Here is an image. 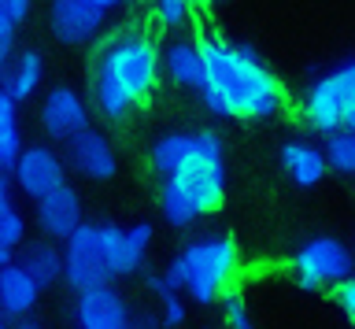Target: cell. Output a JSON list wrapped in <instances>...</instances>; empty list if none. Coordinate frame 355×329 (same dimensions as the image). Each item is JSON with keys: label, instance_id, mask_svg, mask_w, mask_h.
Returning <instances> with one entry per match:
<instances>
[{"label": "cell", "instance_id": "ba28073f", "mask_svg": "<svg viewBox=\"0 0 355 329\" xmlns=\"http://www.w3.org/2000/svg\"><path fill=\"white\" fill-rule=\"evenodd\" d=\"M11 178H15L19 193H26L37 204L41 196H49L60 185H67V159L49 145H26L19 163L11 167Z\"/></svg>", "mask_w": 355, "mask_h": 329}, {"label": "cell", "instance_id": "d6986e66", "mask_svg": "<svg viewBox=\"0 0 355 329\" xmlns=\"http://www.w3.org/2000/svg\"><path fill=\"white\" fill-rule=\"evenodd\" d=\"M193 148H196V137L193 134H182V130H171V134H159L152 141V148H148V163H152V170L159 174V178H174L178 170H182V163L193 156Z\"/></svg>", "mask_w": 355, "mask_h": 329}, {"label": "cell", "instance_id": "9c48e42d", "mask_svg": "<svg viewBox=\"0 0 355 329\" xmlns=\"http://www.w3.org/2000/svg\"><path fill=\"white\" fill-rule=\"evenodd\" d=\"M133 307L126 303L115 285H96V289L74 292V326L78 329H130Z\"/></svg>", "mask_w": 355, "mask_h": 329}, {"label": "cell", "instance_id": "277c9868", "mask_svg": "<svg viewBox=\"0 0 355 329\" xmlns=\"http://www.w3.org/2000/svg\"><path fill=\"white\" fill-rule=\"evenodd\" d=\"M193 137H196L193 156L166 181H174L189 196V204L200 211V218H204L226 204V148H222V137L215 130H196Z\"/></svg>", "mask_w": 355, "mask_h": 329}, {"label": "cell", "instance_id": "6da1fadb", "mask_svg": "<svg viewBox=\"0 0 355 329\" xmlns=\"http://www.w3.org/2000/svg\"><path fill=\"white\" fill-rule=\"evenodd\" d=\"M204 85L200 100L218 118H270L285 107V89L277 74L255 56L248 45H233L222 37H204Z\"/></svg>", "mask_w": 355, "mask_h": 329}, {"label": "cell", "instance_id": "f546056e", "mask_svg": "<svg viewBox=\"0 0 355 329\" xmlns=\"http://www.w3.org/2000/svg\"><path fill=\"white\" fill-rule=\"evenodd\" d=\"M8 207H15L11 204V178H8V170H0V215H4Z\"/></svg>", "mask_w": 355, "mask_h": 329}, {"label": "cell", "instance_id": "f1b7e54d", "mask_svg": "<svg viewBox=\"0 0 355 329\" xmlns=\"http://www.w3.org/2000/svg\"><path fill=\"white\" fill-rule=\"evenodd\" d=\"M0 12L19 26V23H26V15H30V0H0Z\"/></svg>", "mask_w": 355, "mask_h": 329}, {"label": "cell", "instance_id": "8d00e7d4", "mask_svg": "<svg viewBox=\"0 0 355 329\" xmlns=\"http://www.w3.org/2000/svg\"><path fill=\"white\" fill-rule=\"evenodd\" d=\"M207 4H215V0H207Z\"/></svg>", "mask_w": 355, "mask_h": 329}, {"label": "cell", "instance_id": "d4e9b609", "mask_svg": "<svg viewBox=\"0 0 355 329\" xmlns=\"http://www.w3.org/2000/svg\"><path fill=\"white\" fill-rule=\"evenodd\" d=\"M0 244H8L15 251L26 244V218H22L19 207H8V211L0 215Z\"/></svg>", "mask_w": 355, "mask_h": 329}, {"label": "cell", "instance_id": "30bf717a", "mask_svg": "<svg viewBox=\"0 0 355 329\" xmlns=\"http://www.w3.org/2000/svg\"><path fill=\"white\" fill-rule=\"evenodd\" d=\"M63 159H67V167L78 170L89 181H111L119 174L115 148H111V141L100 134V130H93V126L67 141V145H63Z\"/></svg>", "mask_w": 355, "mask_h": 329}, {"label": "cell", "instance_id": "8fae6325", "mask_svg": "<svg viewBox=\"0 0 355 329\" xmlns=\"http://www.w3.org/2000/svg\"><path fill=\"white\" fill-rule=\"evenodd\" d=\"M41 130L52 141H63V145L74 134L89 130V107H85V100L71 89V85H55V89L44 93V100H41Z\"/></svg>", "mask_w": 355, "mask_h": 329}, {"label": "cell", "instance_id": "484cf974", "mask_svg": "<svg viewBox=\"0 0 355 329\" xmlns=\"http://www.w3.org/2000/svg\"><path fill=\"white\" fill-rule=\"evenodd\" d=\"M185 318H189V303H185L182 292H174V296H166V300H159V322H163V329H182Z\"/></svg>", "mask_w": 355, "mask_h": 329}, {"label": "cell", "instance_id": "ac0fdd59", "mask_svg": "<svg viewBox=\"0 0 355 329\" xmlns=\"http://www.w3.org/2000/svg\"><path fill=\"white\" fill-rule=\"evenodd\" d=\"M19 267H26V274L41 289H52L63 281V248L55 240H30V244H22Z\"/></svg>", "mask_w": 355, "mask_h": 329}, {"label": "cell", "instance_id": "603a6c76", "mask_svg": "<svg viewBox=\"0 0 355 329\" xmlns=\"http://www.w3.org/2000/svg\"><path fill=\"white\" fill-rule=\"evenodd\" d=\"M322 148H326L329 170L355 178V134H352V130H337V134H329Z\"/></svg>", "mask_w": 355, "mask_h": 329}, {"label": "cell", "instance_id": "5bb4252c", "mask_svg": "<svg viewBox=\"0 0 355 329\" xmlns=\"http://www.w3.org/2000/svg\"><path fill=\"white\" fill-rule=\"evenodd\" d=\"M282 170L288 174V181L300 185V189H315V185L326 181L329 174V159H326V148L311 145V141H285L282 152Z\"/></svg>", "mask_w": 355, "mask_h": 329}, {"label": "cell", "instance_id": "e575fe53", "mask_svg": "<svg viewBox=\"0 0 355 329\" xmlns=\"http://www.w3.org/2000/svg\"><path fill=\"white\" fill-rule=\"evenodd\" d=\"M11 329H44V326L37 322V318H22V322H15Z\"/></svg>", "mask_w": 355, "mask_h": 329}, {"label": "cell", "instance_id": "52a82bcc", "mask_svg": "<svg viewBox=\"0 0 355 329\" xmlns=\"http://www.w3.org/2000/svg\"><path fill=\"white\" fill-rule=\"evenodd\" d=\"M352 100H355V60L329 74H322L318 82H311V89L304 96V123L322 137L337 134L344 107Z\"/></svg>", "mask_w": 355, "mask_h": 329}, {"label": "cell", "instance_id": "4fadbf2b", "mask_svg": "<svg viewBox=\"0 0 355 329\" xmlns=\"http://www.w3.org/2000/svg\"><path fill=\"white\" fill-rule=\"evenodd\" d=\"M49 26L63 45H85L100 34L104 12L89 0H52L49 8Z\"/></svg>", "mask_w": 355, "mask_h": 329}, {"label": "cell", "instance_id": "4316f807", "mask_svg": "<svg viewBox=\"0 0 355 329\" xmlns=\"http://www.w3.org/2000/svg\"><path fill=\"white\" fill-rule=\"evenodd\" d=\"M155 12H159L163 26H182L193 12V0H155Z\"/></svg>", "mask_w": 355, "mask_h": 329}, {"label": "cell", "instance_id": "5b68a950", "mask_svg": "<svg viewBox=\"0 0 355 329\" xmlns=\"http://www.w3.org/2000/svg\"><path fill=\"white\" fill-rule=\"evenodd\" d=\"M63 281L74 292L96 289V285H115V263L104 222H82L63 240Z\"/></svg>", "mask_w": 355, "mask_h": 329}, {"label": "cell", "instance_id": "44dd1931", "mask_svg": "<svg viewBox=\"0 0 355 329\" xmlns=\"http://www.w3.org/2000/svg\"><path fill=\"white\" fill-rule=\"evenodd\" d=\"M22 130H19V104L0 89V170H11L22 156Z\"/></svg>", "mask_w": 355, "mask_h": 329}, {"label": "cell", "instance_id": "7c38bea8", "mask_svg": "<svg viewBox=\"0 0 355 329\" xmlns=\"http://www.w3.org/2000/svg\"><path fill=\"white\" fill-rule=\"evenodd\" d=\"M33 218H37V229L44 233V240L63 244V240L85 222V218H82V196H78V189L67 181L55 193L41 196V200L33 204Z\"/></svg>", "mask_w": 355, "mask_h": 329}, {"label": "cell", "instance_id": "836d02e7", "mask_svg": "<svg viewBox=\"0 0 355 329\" xmlns=\"http://www.w3.org/2000/svg\"><path fill=\"white\" fill-rule=\"evenodd\" d=\"M89 4H96V8H100V12H104V15H107V12H111V8H119V4H122V0H89Z\"/></svg>", "mask_w": 355, "mask_h": 329}, {"label": "cell", "instance_id": "83f0119b", "mask_svg": "<svg viewBox=\"0 0 355 329\" xmlns=\"http://www.w3.org/2000/svg\"><path fill=\"white\" fill-rule=\"evenodd\" d=\"M333 300H337V307H340L344 314H348V322L355 326V274H352L348 281H340L337 289H333Z\"/></svg>", "mask_w": 355, "mask_h": 329}, {"label": "cell", "instance_id": "9a60e30c", "mask_svg": "<svg viewBox=\"0 0 355 329\" xmlns=\"http://www.w3.org/2000/svg\"><path fill=\"white\" fill-rule=\"evenodd\" d=\"M41 292L44 289L26 274V267H19V259L0 270V311L8 314V322L30 318L41 303Z\"/></svg>", "mask_w": 355, "mask_h": 329}, {"label": "cell", "instance_id": "d590c367", "mask_svg": "<svg viewBox=\"0 0 355 329\" xmlns=\"http://www.w3.org/2000/svg\"><path fill=\"white\" fill-rule=\"evenodd\" d=\"M0 329H11V326H8V314H4V311H0Z\"/></svg>", "mask_w": 355, "mask_h": 329}, {"label": "cell", "instance_id": "d6a6232c", "mask_svg": "<svg viewBox=\"0 0 355 329\" xmlns=\"http://www.w3.org/2000/svg\"><path fill=\"white\" fill-rule=\"evenodd\" d=\"M11 263H15V248L0 244V270H4V267H11Z\"/></svg>", "mask_w": 355, "mask_h": 329}, {"label": "cell", "instance_id": "ffe728a7", "mask_svg": "<svg viewBox=\"0 0 355 329\" xmlns=\"http://www.w3.org/2000/svg\"><path fill=\"white\" fill-rule=\"evenodd\" d=\"M152 237H155L152 222L122 226V240H119V251H115V278H133V274H141L144 259H148V248H152Z\"/></svg>", "mask_w": 355, "mask_h": 329}, {"label": "cell", "instance_id": "e0dca14e", "mask_svg": "<svg viewBox=\"0 0 355 329\" xmlns=\"http://www.w3.org/2000/svg\"><path fill=\"white\" fill-rule=\"evenodd\" d=\"M41 78H44L41 52L37 48H26V52H19V56L8 63L4 74H0V89H4L15 104H22V100H30V96L37 93Z\"/></svg>", "mask_w": 355, "mask_h": 329}, {"label": "cell", "instance_id": "3957f363", "mask_svg": "<svg viewBox=\"0 0 355 329\" xmlns=\"http://www.w3.org/2000/svg\"><path fill=\"white\" fill-rule=\"evenodd\" d=\"M159 63H163V56L155 52V45L148 37L126 34V37H115L104 52H100L96 78L111 82L133 107H137V104L148 100L155 93V85H159Z\"/></svg>", "mask_w": 355, "mask_h": 329}, {"label": "cell", "instance_id": "7a4b0ae2", "mask_svg": "<svg viewBox=\"0 0 355 329\" xmlns=\"http://www.w3.org/2000/svg\"><path fill=\"white\" fill-rule=\"evenodd\" d=\"M237 267H241V251L233 233H204L178 248L171 263L163 267V274L182 289V296H189L200 307H211L226 300L230 285L237 278Z\"/></svg>", "mask_w": 355, "mask_h": 329}, {"label": "cell", "instance_id": "7402d4cb", "mask_svg": "<svg viewBox=\"0 0 355 329\" xmlns=\"http://www.w3.org/2000/svg\"><path fill=\"white\" fill-rule=\"evenodd\" d=\"M155 204H159V215L166 226L174 229H193L200 222V211L189 204V196L178 189L174 181H159V193H155Z\"/></svg>", "mask_w": 355, "mask_h": 329}, {"label": "cell", "instance_id": "2e32d148", "mask_svg": "<svg viewBox=\"0 0 355 329\" xmlns=\"http://www.w3.org/2000/svg\"><path fill=\"white\" fill-rule=\"evenodd\" d=\"M163 71L178 89L200 93L204 85V48L193 37H174L163 45Z\"/></svg>", "mask_w": 355, "mask_h": 329}, {"label": "cell", "instance_id": "1f68e13d", "mask_svg": "<svg viewBox=\"0 0 355 329\" xmlns=\"http://www.w3.org/2000/svg\"><path fill=\"white\" fill-rule=\"evenodd\" d=\"M8 63H11V41H0V74L8 71Z\"/></svg>", "mask_w": 355, "mask_h": 329}, {"label": "cell", "instance_id": "8992f818", "mask_svg": "<svg viewBox=\"0 0 355 329\" xmlns=\"http://www.w3.org/2000/svg\"><path fill=\"white\" fill-rule=\"evenodd\" d=\"M288 270H293L300 289H307V292L337 289L340 281H348L355 274V256L340 237L318 233V237H307L304 244L293 251Z\"/></svg>", "mask_w": 355, "mask_h": 329}, {"label": "cell", "instance_id": "4dcf8cb0", "mask_svg": "<svg viewBox=\"0 0 355 329\" xmlns=\"http://www.w3.org/2000/svg\"><path fill=\"white\" fill-rule=\"evenodd\" d=\"M15 23H11V19L4 15V12H0V41H15Z\"/></svg>", "mask_w": 355, "mask_h": 329}, {"label": "cell", "instance_id": "cb8c5ba5", "mask_svg": "<svg viewBox=\"0 0 355 329\" xmlns=\"http://www.w3.org/2000/svg\"><path fill=\"white\" fill-rule=\"evenodd\" d=\"M222 326L226 329H259L248 300H244L241 292H233V289L226 292V300H222Z\"/></svg>", "mask_w": 355, "mask_h": 329}]
</instances>
